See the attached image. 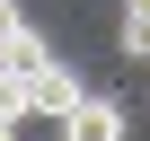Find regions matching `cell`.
<instances>
[{
    "label": "cell",
    "instance_id": "cell-1",
    "mask_svg": "<svg viewBox=\"0 0 150 141\" xmlns=\"http://www.w3.org/2000/svg\"><path fill=\"white\" fill-rule=\"evenodd\" d=\"M18 97H27V115H53L62 123L71 106H80V70H71L62 53H44L35 70H18Z\"/></svg>",
    "mask_w": 150,
    "mask_h": 141
},
{
    "label": "cell",
    "instance_id": "cell-2",
    "mask_svg": "<svg viewBox=\"0 0 150 141\" xmlns=\"http://www.w3.org/2000/svg\"><path fill=\"white\" fill-rule=\"evenodd\" d=\"M62 141H132V115H124L115 97H97V88H80V106L62 115Z\"/></svg>",
    "mask_w": 150,
    "mask_h": 141
},
{
    "label": "cell",
    "instance_id": "cell-3",
    "mask_svg": "<svg viewBox=\"0 0 150 141\" xmlns=\"http://www.w3.org/2000/svg\"><path fill=\"white\" fill-rule=\"evenodd\" d=\"M124 62H150V0H124Z\"/></svg>",
    "mask_w": 150,
    "mask_h": 141
},
{
    "label": "cell",
    "instance_id": "cell-4",
    "mask_svg": "<svg viewBox=\"0 0 150 141\" xmlns=\"http://www.w3.org/2000/svg\"><path fill=\"white\" fill-rule=\"evenodd\" d=\"M18 27H27V9H18V0H0V44H9Z\"/></svg>",
    "mask_w": 150,
    "mask_h": 141
},
{
    "label": "cell",
    "instance_id": "cell-5",
    "mask_svg": "<svg viewBox=\"0 0 150 141\" xmlns=\"http://www.w3.org/2000/svg\"><path fill=\"white\" fill-rule=\"evenodd\" d=\"M0 141H18V115H0Z\"/></svg>",
    "mask_w": 150,
    "mask_h": 141
}]
</instances>
